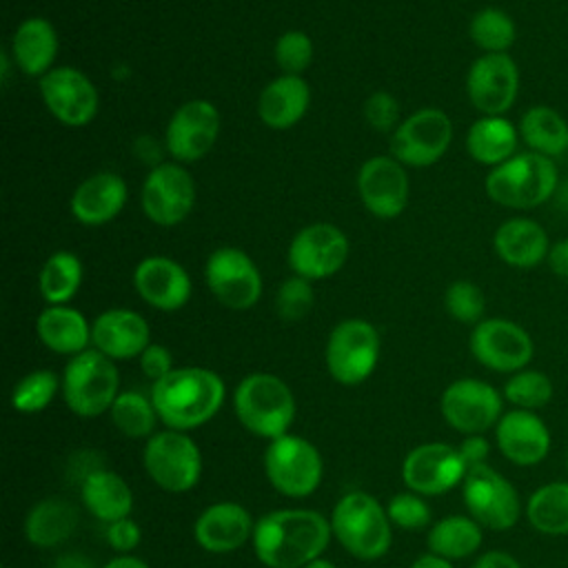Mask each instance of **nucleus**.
I'll use <instances>...</instances> for the list:
<instances>
[{"label": "nucleus", "mask_w": 568, "mask_h": 568, "mask_svg": "<svg viewBox=\"0 0 568 568\" xmlns=\"http://www.w3.org/2000/svg\"><path fill=\"white\" fill-rule=\"evenodd\" d=\"M333 537L331 519L311 508H280L255 521L253 550L266 568H304Z\"/></svg>", "instance_id": "nucleus-1"}, {"label": "nucleus", "mask_w": 568, "mask_h": 568, "mask_svg": "<svg viewBox=\"0 0 568 568\" xmlns=\"http://www.w3.org/2000/svg\"><path fill=\"white\" fill-rule=\"evenodd\" d=\"M226 397L222 377L202 366L173 368L153 382L151 402L160 422L173 430H193L217 415Z\"/></svg>", "instance_id": "nucleus-2"}, {"label": "nucleus", "mask_w": 568, "mask_h": 568, "mask_svg": "<svg viewBox=\"0 0 568 568\" xmlns=\"http://www.w3.org/2000/svg\"><path fill=\"white\" fill-rule=\"evenodd\" d=\"M486 195L506 209L530 211L546 204L559 186V169L552 158L519 151L493 166L484 180Z\"/></svg>", "instance_id": "nucleus-3"}, {"label": "nucleus", "mask_w": 568, "mask_h": 568, "mask_svg": "<svg viewBox=\"0 0 568 568\" xmlns=\"http://www.w3.org/2000/svg\"><path fill=\"white\" fill-rule=\"evenodd\" d=\"M331 530L339 546L362 559L373 561L388 552L393 532L386 508L368 493H346L331 513Z\"/></svg>", "instance_id": "nucleus-4"}, {"label": "nucleus", "mask_w": 568, "mask_h": 568, "mask_svg": "<svg viewBox=\"0 0 568 568\" xmlns=\"http://www.w3.org/2000/svg\"><path fill=\"white\" fill-rule=\"evenodd\" d=\"M233 408L248 433L268 442L286 435L295 419V397L288 384L271 373L246 375L235 386Z\"/></svg>", "instance_id": "nucleus-5"}, {"label": "nucleus", "mask_w": 568, "mask_h": 568, "mask_svg": "<svg viewBox=\"0 0 568 568\" xmlns=\"http://www.w3.org/2000/svg\"><path fill=\"white\" fill-rule=\"evenodd\" d=\"M120 375L111 357L98 348H87L69 359L62 375V397L71 413L98 417L111 410L120 395Z\"/></svg>", "instance_id": "nucleus-6"}, {"label": "nucleus", "mask_w": 568, "mask_h": 568, "mask_svg": "<svg viewBox=\"0 0 568 568\" xmlns=\"http://www.w3.org/2000/svg\"><path fill=\"white\" fill-rule=\"evenodd\" d=\"M462 499L468 515L488 530H510L524 515L517 488L488 464L468 468L462 481Z\"/></svg>", "instance_id": "nucleus-7"}, {"label": "nucleus", "mask_w": 568, "mask_h": 568, "mask_svg": "<svg viewBox=\"0 0 568 568\" xmlns=\"http://www.w3.org/2000/svg\"><path fill=\"white\" fill-rule=\"evenodd\" d=\"M264 473L277 493L297 499L317 490L324 462L308 439L286 433L268 442L264 450Z\"/></svg>", "instance_id": "nucleus-8"}, {"label": "nucleus", "mask_w": 568, "mask_h": 568, "mask_svg": "<svg viewBox=\"0 0 568 568\" xmlns=\"http://www.w3.org/2000/svg\"><path fill=\"white\" fill-rule=\"evenodd\" d=\"M146 475L166 493L191 490L202 475V453L182 430L164 428L153 433L142 450Z\"/></svg>", "instance_id": "nucleus-9"}, {"label": "nucleus", "mask_w": 568, "mask_h": 568, "mask_svg": "<svg viewBox=\"0 0 568 568\" xmlns=\"http://www.w3.org/2000/svg\"><path fill=\"white\" fill-rule=\"evenodd\" d=\"M379 359V333L366 320L339 322L326 342V368L344 386L362 384L371 377Z\"/></svg>", "instance_id": "nucleus-10"}, {"label": "nucleus", "mask_w": 568, "mask_h": 568, "mask_svg": "<svg viewBox=\"0 0 568 568\" xmlns=\"http://www.w3.org/2000/svg\"><path fill=\"white\" fill-rule=\"evenodd\" d=\"M446 424L462 435H484L504 415V395L493 384L475 377L450 382L439 399Z\"/></svg>", "instance_id": "nucleus-11"}, {"label": "nucleus", "mask_w": 568, "mask_h": 568, "mask_svg": "<svg viewBox=\"0 0 568 568\" xmlns=\"http://www.w3.org/2000/svg\"><path fill=\"white\" fill-rule=\"evenodd\" d=\"M473 357L488 371L517 373L528 368L535 355L530 333L506 317H484L473 326L468 339Z\"/></svg>", "instance_id": "nucleus-12"}, {"label": "nucleus", "mask_w": 568, "mask_h": 568, "mask_svg": "<svg viewBox=\"0 0 568 568\" xmlns=\"http://www.w3.org/2000/svg\"><path fill=\"white\" fill-rule=\"evenodd\" d=\"M453 122L442 109H419L390 135V153L408 166H430L450 146Z\"/></svg>", "instance_id": "nucleus-13"}, {"label": "nucleus", "mask_w": 568, "mask_h": 568, "mask_svg": "<svg viewBox=\"0 0 568 568\" xmlns=\"http://www.w3.org/2000/svg\"><path fill=\"white\" fill-rule=\"evenodd\" d=\"M466 473L468 466L459 450L444 442L419 444L402 462V481L422 497L442 495L462 486Z\"/></svg>", "instance_id": "nucleus-14"}, {"label": "nucleus", "mask_w": 568, "mask_h": 568, "mask_svg": "<svg viewBox=\"0 0 568 568\" xmlns=\"http://www.w3.org/2000/svg\"><path fill=\"white\" fill-rule=\"evenodd\" d=\"M470 104L484 115H504L519 95V67L510 53L479 55L466 75Z\"/></svg>", "instance_id": "nucleus-15"}, {"label": "nucleus", "mask_w": 568, "mask_h": 568, "mask_svg": "<svg viewBox=\"0 0 568 568\" xmlns=\"http://www.w3.org/2000/svg\"><path fill=\"white\" fill-rule=\"evenodd\" d=\"M206 284L211 293L233 311L251 308L262 293V277L253 260L240 248H217L206 262Z\"/></svg>", "instance_id": "nucleus-16"}, {"label": "nucleus", "mask_w": 568, "mask_h": 568, "mask_svg": "<svg viewBox=\"0 0 568 568\" xmlns=\"http://www.w3.org/2000/svg\"><path fill=\"white\" fill-rule=\"evenodd\" d=\"M346 257V235L326 222L304 226L288 246V264L293 273L306 280H324L335 275Z\"/></svg>", "instance_id": "nucleus-17"}, {"label": "nucleus", "mask_w": 568, "mask_h": 568, "mask_svg": "<svg viewBox=\"0 0 568 568\" xmlns=\"http://www.w3.org/2000/svg\"><path fill=\"white\" fill-rule=\"evenodd\" d=\"M195 204V182L180 164L155 166L142 186V209L160 226L180 224Z\"/></svg>", "instance_id": "nucleus-18"}, {"label": "nucleus", "mask_w": 568, "mask_h": 568, "mask_svg": "<svg viewBox=\"0 0 568 568\" xmlns=\"http://www.w3.org/2000/svg\"><path fill=\"white\" fill-rule=\"evenodd\" d=\"M40 93L53 118L67 126H84L98 113V91L78 69H51L40 78Z\"/></svg>", "instance_id": "nucleus-19"}, {"label": "nucleus", "mask_w": 568, "mask_h": 568, "mask_svg": "<svg viewBox=\"0 0 568 568\" xmlns=\"http://www.w3.org/2000/svg\"><path fill=\"white\" fill-rule=\"evenodd\" d=\"M495 444L510 464L519 468H532L548 457L552 448V435L537 413L510 408L504 410L495 426Z\"/></svg>", "instance_id": "nucleus-20"}, {"label": "nucleus", "mask_w": 568, "mask_h": 568, "mask_svg": "<svg viewBox=\"0 0 568 568\" xmlns=\"http://www.w3.org/2000/svg\"><path fill=\"white\" fill-rule=\"evenodd\" d=\"M220 133V113L209 100H189L166 126V149L178 162L204 158Z\"/></svg>", "instance_id": "nucleus-21"}, {"label": "nucleus", "mask_w": 568, "mask_h": 568, "mask_svg": "<svg viewBox=\"0 0 568 568\" xmlns=\"http://www.w3.org/2000/svg\"><path fill=\"white\" fill-rule=\"evenodd\" d=\"M357 189L364 206L384 220L397 217L408 202V175L395 158L366 160L357 173Z\"/></svg>", "instance_id": "nucleus-22"}, {"label": "nucleus", "mask_w": 568, "mask_h": 568, "mask_svg": "<svg viewBox=\"0 0 568 568\" xmlns=\"http://www.w3.org/2000/svg\"><path fill=\"white\" fill-rule=\"evenodd\" d=\"M253 528L255 524L244 506L235 501H217L197 515L193 537L206 552L226 555L253 539Z\"/></svg>", "instance_id": "nucleus-23"}, {"label": "nucleus", "mask_w": 568, "mask_h": 568, "mask_svg": "<svg viewBox=\"0 0 568 568\" xmlns=\"http://www.w3.org/2000/svg\"><path fill=\"white\" fill-rule=\"evenodd\" d=\"M133 284L138 295L160 311H178L191 297L189 273L171 257L151 255L135 266Z\"/></svg>", "instance_id": "nucleus-24"}, {"label": "nucleus", "mask_w": 568, "mask_h": 568, "mask_svg": "<svg viewBox=\"0 0 568 568\" xmlns=\"http://www.w3.org/2000/svg\"><path fill=\"white\" fill-rule=\"evenodd\" d=\"M550 244L548 231L537 220L526 215L504 220L493 235L497 257L513 268H535L544 264Z\"/></svg>", "instance_id": "nucleus-25"}, {"label": "nucleus", "mask_w": 568, "mask_h": 568, "mask_svg": "<svg viewBox=\"0 0 568 568\" xmlns=\"http://www.w3.org/2000/svg\"><path fill=\"white\" fill-rule=\"evenodd\" d=\"M91 342L111 359L140 357L149 346V324L135 311L111 308L91 324Z\"/></svg>", "instance_id": "nucleus-26"}, {"label": "nucleus", "mask_w": 568, "mask_h": 568, "mask_svg": "<svg viewBox=\"0 0 568 568\" xmlns=\"http://www.w3.org/2000/svg\"><path fill=\"white\" fill-rule=\"evenodd\" d=\"M126 202V184L118 173H95L78 184L71 197V213L80 224L102 226L111 222Z\"/></svg>", "instance_id": "nucleus-27"}, {"label": "nucleus", "mask_w": 568, "mask_h": 568, "mask_svg": "<svg viewBox=\"0 0 568 568\" xmlns=\"http://www.w3.org/2000/svg\"><path fill=\"white\" fill-rule=\"evenodd\" d=\"M519 129L504 115H481L466 133L468 155L490 169L519 153Z\"/></svg>", "instance_id": "nucleus-28"}, {"label": "nucleus", "mask_w": 568, "mask_h": 568, "mask_svg": "<svg viewBox=\"0 0 568 568\" xmlns=\"http://www.w3.org/2000/svg\"><path fill=\"white\" fill-rule=\"evenodd\" d=\"M308 102L311 89L300 75H280L260 93L257 113L266 126L288 129L302 120Z\"/></svg>", "instance_id": "nucleus-29"}, {"label": "nucleus", "mask_w": 568, "mask_h": 568, "mask_svg": "<svg viewBox=\"0 0 568 568\" xmlns=\"http://www.w3.org/2000/svg\"><path fill=\"white\" fill-rule=\"evenodd\" d=\"M84 508L100 521L111 524L131 515L133 493L129 484L109 468H98L80 481Z\"/></svg>", "instance_id": "nucleus-30"}, {"label": "nucleus", "mask_w": 568, "mask_h": 568, "mask_svg": "<svg viewBox=\"0 0 568 568\" xmlns=\"http://www.w3.org/2000/svg\"><path fill=\"white\" fill-rule=\"evenodd\" d=\"M78 526V508L62 497L40 499L24 519V537L31 546L53 548L64 544Z\"/></svg>", "instance_id": "nucleus-31"}, {"label": "nucleus", "mask_w": 568, "mask_h": 568, "mask_svg": "<svg viewBox=\"0 0 568 568\" xmlns=\"http://www.w3.org/2000/svg\"><path fill=\"white\" fill-rule=\"evenodd\" d=\"M11 53L16 64L27 75L42 78L49 73L58 53V36L53 24L44 18L24 20L11 38Z\"/></svg>", "instance_id": "nucleus-32"}, {"label": "nucleus", "mask_w": 568, "mask_h": 568, "mask_svg": "<svg viewBox=\"0 0 568 568\" xmlns=\"http://www.w3.org/2000/svg\"><path fill=\"white\" fill-rule=\"evenodd\" d=\"M36 331L40 342L62 355H78L87 351L89 339H91V326L84 320V315L75 308L69 306H49L38 315Z\"/></svg>", "instance_id": "nucleus-33"}, {"label": "nucleus", "mask_w": 568, "mask_h": 568, "mask_svg": "<svg viewBox=\"0 0 568 568\" xmlns=\"http://www.w3.org/2000/svg\"><path fill=\"white\" fill-rule=\"evenodd\" d=\"M519 138L528 151L559 158L568 153V120L548 104H535L519 118Z\"/></svg>", "instance_id": "nucleus-34"}, {"label": "nucleus", "mask_w": 568, "mask_h": 568, "mask_svg": "<svg viewBox=\"0 0 568 568\" xmlns=\"http://www.w3.org/2000/svg\"><path fill=\"white\" fill-rule=\"evenodd\" d=\"M524 517L539 535L568 537V479L535 488L524 504Z\"/></svg>", "instance_id": "nucleus-35"}, {"label": "nucleus", "mask_w": 568, "mask_h": 568, "mask_svg": "<svg viewBox=\"0 0 568 568\" xmlns=\"http://www.w3.org/2000/svg\"><path fill=\"white\" fill-rule=\"evenodd\" d=\"M484 544V528L470 515H448L435 521L426 535L428 552L448 561L466 559Z\"/></svg>", "instance_id": "nucleus-36"}, {"label": "nucleus", "mask_w": 568, "mask_h": 568, "mask_svg": "<svg viewBox=\"0 0 568 568\" xmlns=\"http://www.w3.org/2000/svg\"><path fill=\"white\" fill-rule=\"evenodd\" d=\"M80 282L82 264L69 251L53 253L40 271V293L51 306L69 302L78 293Z\"/></svg>", "instance_id": "nucleus-37"}, {"label": "nucleus", "mask_w": 568, "mask_h": 568, "mask_svg": "<svg viewBox=\"0 0 568 568\" xmlns=\"http://www.w3.org/2000/svg\"><path fill=\"white\" fill-rule=\"evenodd\" d=\"M468 33L484 53H508V49L515 44L517 27L504 9L484 7L470 18Z\"/></svg>", "instance_id": "nucleus-38"}, {"label": "nucleus", "mask_w": 568, "mask_h": 568, "mask_svg": "<svg viewBox=\"0 0 568 568\" xmlns=\"http://www.w3.org/2000/svg\"><path fill=\"white\" fill-rule=\"evenodd\" d=\"M501 395H504V402H508L513 408L537 413L550 404L555 395V386L544 371L528 366L508 375V379L504 382Z\"/></svg>", "instance_id": "nucleus-39"}, {"label": "nucleus", "mask_w": 568, "mask_h": 568, "mask_svg": "<svg viewBox=\"0 0 568 568\" xmlns=\"http://www.w3.org/2000/svg\"><path fill=\"white\" fill-rule=\"evenodd\" d=\"M111 422L113 426L126 435V437H133V439H140V437H146L155 430V424H158V410L151 402V397H144L135 390H124L115 397L111 410Z\"/></svg>", "instance_id": "nucleus-40"}, {"label": "nucleus", "mask_w": 568, "mask_h": 568, "mask_svg": "<svg viewBox=\"0 0 568 568\" xmlns=\"http://www.w3.org/2000/svg\"><path fill=\"white\" fill-rule=\"evenodd\" d=\"M58 386H60V382L53 371H47V368L31 371L13 386L11 406L24 415L40 413L53 402Z\"/></svg>", "instance_id": "nucleus-41"}, {"label": "nucleus", "mask_w": 568, "mask_h": 568, "mask_svg": "<svg viewBox=\"0 0 568 568\" xmlns=\"http://www.w3.org/2000/svg\"><path fill=\"white\" fill-rule=\"evenodd\" d=\"M444 306L448 315L462 324H479L486 311L484 291L468 280L453 282L444 293Z\"/></svg>", "instance_id": "nucleus-42"}, {"label": "nucleus", "mask_w": 568, "mask_h": 568, "mask_svg": "<svg viewBox=\"0 0 568 568\" xmlns=\"http://www.w3.org/2000/svg\"><path fill=\"white\" fill-rule=\"evenodd\" d=\"M275 60L284 75H300L313 60V42L302 31H286L277 38Z\"/></svg>", "instance_id": "nucleus-43"}, {"label": "nucleus", "mask_w": 568, "mask_h": 568, "mask_svg": "<svg viewBox=\"0 0 568 568\" xmlns=\"http://www.w3.org/2000/svg\"><path fill=\"white\" fill-rule=\"evenodd\" d=\"M386 515L390 524L406 528V530H419L430 521V506L422 499V495L406 490L390 497L386 504Z\"/></svg>", "instance_id": "nucleus-44"}, {"label": "nucleus", "mask_w": 568, "mask_h": 568, "mask_svg": "<svg viewBox=\"0 0 568 568\" xmlns=\"http://www.w3.org/2000/svg\"><path fill=\"white\" fill-rule=\"evenodd\" d=\"M275 306H277V315L282 320H286V322L302 320L313 306V288H311L308 280L300 277V275L288 277L277 291Z\"/></svg>", "instance_id": "nucleus-45"}, {"label": "nucleus", "mask_w": 568, "mask_h": 568, "mask_svg": "<svg viewBox=\"0 0 568 568\" xmlns=\"http://www.w3.org/2000/svg\"><path fill=\"white\" fill-rule=\"evenodd\" d=\"M364 115H366V122H368L375 131L388 133V131L395 126L397 118H399V104H397V100H395L390 93L377 91V93H373V95L366 100V104H364Z\"/></svg>", "instance_id": "nucleus-46"}, {"label": "nucleus", "mask_w": 568, "mask_h": 568, "mask_svg": "<svg viewBox=\"0 0 568 568\" xmlns=\"http://www.w3.org/2000/svg\"><path fill=\"white\" fill-rule=\"evenodd\" d=\"M106 541L115 552L129 555L142 541V530L131 517H124V519H118V521L109 524Z\"/></svg>", "instance_id": "nucleus-47"}, {"label": "nucleus", "mask_w": 568, "mask_h": 568, "mask_svg": "<svg viewBox=\"0 0 568 568\" xmlns=\"http://www.w3.org/2000/svg\"><path fill=\"white\" fill-rule=\"evenodd\" d=\"M140 368L149 379L158 382L173 371V357L166 346L149 344L140 355Z\"/></svg>", "instance_id": "nucleus-48"}, {"label": "nucleus", "mask_w": 568, "mask_h": 568, "mask_svg": "<svg viewBox=\"0 0 568 568\" xmlns=\"http://www.w3.org/2000/svg\"><path fill=\"white\" fill-rule=\"evenodd\" d=\"M464 464L468 468L473 466H479V464H486L488 459V453H490V444L484 435H466L464 442L457 446Z\"/></svg>", "instance_id": "nucleus-49"}, {"label": "nucleus", "mask_w": 568, "mask_h": 568, "mask_svg": "<svg viewBox=\"0 0 568 568\" xmlns=\"http://www.w3.org/2000/svg\"><path fill=\"white\" fill-rule=\"evenodd\" d=\"M546 264L552 271V275H557L559 280L568 282V235L550 244Z\"/></svg>", "instance_id": "nucleus-50"}, {"label": "nucleus", "mask_w": 568, "mask_h": 568, "mask_svg": "<svg viewBox=\"0 0 568 568\" xmlns=\"http://www.w3.org/2000/svg\"><path fill=\"white\" fill-rule=\"evenodd\" d=\"M473 568H524L517 557L506 550H486L477 557Z\"/></svg>", "instance_id": "nucleus-51"}, {"label": "nucleus", "mask_w": 568, "mask_h": 568, "mask_svg": "<svg viewBox=\"0 0 568 568\" xmlns=\"http://www.w3.org/2000/svg\"><path fill=\"white\" fill-rule=\"evenodd\" d=\"M410 568H455V566H453V561H448V559H444V557H437V555H433V552H426V555L417 557Z\"/></svg>", "instance_id": "nucleus-52"}, {"label": "nucleus", "mask_w": 568, "mask_h": 568, "mask_svg": "<svg viewBox=\"0 0 568 568\" xmlns=\"http://www.w3.org/2000/svg\"><path fill=\"white\" fill-rule=\"evenodd\" d=\"M102 568H149V564L133 555H118L111 561H106Z\"/></svg>", "instance_id": "nucleus-53"}, {"label": "nucleus", "mask_w": 568, "mask_h": 568, "mask_svg": "<svg viewBox=\"0 0 568 568\" xmlns=\"http://www.w3.org/2000/svg\"><path fill=\"white\" fill-rule=\"evenodd\" d=\"M304 568H337L333 561H328V559H324V557H317V559H313V561H308Z\"/></svg>", "instance_id": "nucleus-54"}, {"label": "nucleus", "mask_w": 568, "mask_h": 568, "mask_svg": "<svg viewBox=\"0 0 568 568\" xmlns=\"http://www.w3.org/2000/svg\"><path fill=\"white\" fill-rule=\"evenodd\" d=\"M564 459H566V473H568V446H566V455H564Z\"/></svg>", "instance_id": "nucleus-55"}]
</instances>
